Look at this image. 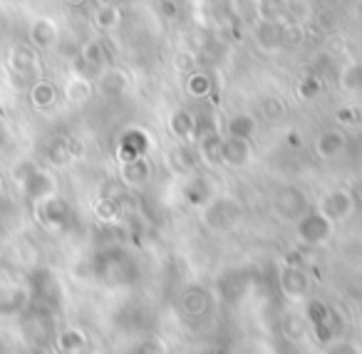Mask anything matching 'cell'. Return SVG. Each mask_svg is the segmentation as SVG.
<instances>
[{
  "mask_svg": "<svg viewBox=\"0 0 362 354\" xmlns=\"http://www.w3.org/2000/svg\"><path fill=\"white\" fill-rule=\"evenodd\" d=\"M204 225L214 233H228L233 230L243 218V206L233 196H214L202 208Z\"/></svg>",
  "mask_w": 362,
  "mask_h": 354,
  "instance_id": "6da1fadb",
  "label": "cell"
},
{
  "mask_svg": "<svg viewBox=\"0 0 362 354\" xmlns=\"http://www.w3.org/2000/svg\"><path fill=\"white\" fill-rule=\"evenodd\" d=\"M335 223L327 216H322L320 211H308L296 220V235L303 245H322L330 240Z\"/></svg>",
  "mask_w": 362,
  "mask_h": 354,
  "instance_id": "7a4b0ae2",
  "label": "cell"
},
{
  "mask_svg": "<svg viewBox=\"0 0 362 354\" xmlns=\"http://www.w3.org/2000/svg\"><path fill=\"white\" fill-rule=\"evenodd\" d=\"M278 288H281L283 297L291 302H305L310 295V275L300 265L286 263L278 273Z\"/></svg>",
  "mask_w": 362,
  "mask_h": 354,
  "instance_id": "3957f363",
  "label": "cell"
},
{
  "mask_svg": "<svg viewBox=\"0 0 362 354\" xmlns=\"http://www.w3.org/2000/svg\"><path fill=\"white\" fill-rule=\"evenodd\" d=\"M273 211L281 220H291L296 223L303 213L310 211V203H308V196L303 189L298 186H283L276 196H273Z\"/></svg>",
  "mask_w": 362,
  "mask_h": 354,
  "instance_id": "277c9868",
  "label": "cell"
},
{
  "mask_svg": "<svg viewBox=\"0 0 362 354\" xmlns=\"http://www.w3.org/2000/svg\"><path fill=\"white\" fill-rule=\"evenodd\" d=\"M35 208H37V218H40V223L45 225L47 230H65L67 225H70L72 208L67 206V201L60 199L57 194H50L47 199L37 201Z\"/></svg>",
  "mask_w": 362,
  "mask_h": 354,
  "instance_id": "5b68a950",
  "label": "cell"
},
{
  "mask_svg": "<svg viewBox=\"0 0 362 354\" xmlns=\"http://www.w3.org/2000/svg\"><path fill=\"white\" fill-rule=\"evenodd\" d=\"M286 23L288 20H258L253 25V42L258 45V50L268 55L286 50Z\"/></svg>",
  "mask_w": 362,
  "mask_h": 354,
  "instance_id": "8992f818",
  "label": "cell"
},
{
  "mask_svg": "<svg viewBox=\"0 0 362 354\" xmlns=\"http://www.w3.org/2000/svg\"><path fill=\"white\" fill-rule=\"evenodd\" d=\"M317 211H320L322 216H327L332 223H342V220H347L355 213V196L347 189H332L320 199Z\"/></svg>",
  "mask_w": 362,
  "mask_h": 354,
  "instance_id": "52a82bcc",
  "label": "cell"
},
{
  "mask_svg": "<svg viewBox=\"0 0 362 354\" xmlns=\"http://www.w3.org/2000/svg\"><path fill=\"white\" fill-rule=\"evenodd\" d=\"M132 80L124 70L119 67H102L97 72V80H95V92L102 95L105 100H119L129 92Z\"/></svg>",
  "mask_w": 362,
  "mask_h": 354,
  "instance_id": "ba28073f",
  "label": "cell"
},
{
  "mask_svg": "<svg viewBox=\"0 0 362 354\" xmlns=\"http://www.w3.org/2000/svg\"><path fill=\"white\" fill-rule=\"evenodd\" d=\"M199 164H202V161H199V156H197V149H192V144H184V141H176L169 149V154H166V166H169V171L181 176V179L197 174Z\"/></svg>",
  "mask_w": 362,
  "mask_h": 354,
  "instance_id": "9c48e42d",
  "label": "cell"
},
{
  "mask_svg": "<svg viewBox=\"0 0 362 354\" xmlns=\"http://www.w3.org/2000/svg\"><path fill=\"white\" fill-rule=\"evenodd\" d=\"M166 129L169 134L174 136L176 141H184V144H192L197 139V131H199V122L197 114L187 107H176L169 117H166Z\"/></svg>",
  "mask_w": 362,
  "mask_h": 354,
  "instance_id": "30bf717a",
  "label": "cell"
},
{
  "mask_svg": "<svg viewBox=\"0 0 362 354\" xmlns=\"http://www.w3.org/2000/svg\"><path fill=\"white\" fill-rule=\"evenodd\" d=\"M149 146H151L149 134L144 129H139V126H129V129L122 131L119 144H117V156H119V161L139 159V156L149 154Z\"/></svg>",
  "mask_w": 362,
  "mask_h": 354,
  "instance_id": "8fae6325",
  "label": "cell"
},
{
  "mask_svg": "<svg viewBox=\"0 0 362 354\" xmlns=\"http://www.w3.org/2000/svg\"><path fill=\"white\" fill-rule=\"evenodd\" d=\"M8 70L13 72V75H21L25 77V80H30V77H40L42 72V65H40V55H37L35 47H13L11 55H8Z\"/></svg>",
  "mask_w": 362,
  "mask_h": 354,
  "instance_id": "7c38bea8",
  "label": "cell"
},
{
  "mask_svg": "<svg viewBox=\"0 0 362 354\" xmlns=\"http://www.w3.org/2000/svg\"><path fill=\"white\" fill-rule=\"evenodd\" d=\"M181 194H184V201H187L192 208H204V206L216 196V191H214V181L197 171V174L184 179Z\"/></svg>",
  "mask_w": 362,
  "mask_h": 354,
  "instance_id": "4fadbf2b",
  "label": "cell"
},
{
  "mask_svg": "<svg viewBox=\"0 0 362 354\" xmlns=\"http://www.w3.org/2000/svg\"><path fill=\"white\" fill-rule=\"evenodd\" d=\"M253 159L251 139H238V136H226L221 139V166L228 169H243Z\"/></svg>",
  "mask_w": 362,
  "mask_h": 354,
  "instance_id": "5bb4252c",
  "label": "cell"
},
{
  "mask_svg": "<svg viewBox=\"0 0 362 354\" xmlns=\"http://www.w3.org/2000/svg\"><path fill=\"white\" fill-rule=\"evenodd\" d=\"M28 40L30 45L35 47L37 52L40 50H52L60 40V25H57L52 18L42 16V18H35L28 28Z\"/></svg>",
  "mask_w": 362,
  "mask_h": 354,
  "instance_id": "9a60e30c",
  "label": "cell"
},
{
  "mask_svg": "<svg viewBox=\"0 0 362 354\" xmlns=\"http://www.w3.org/2000/svg\"><path fill=\"white\" fill-rule=\"evenodd\" d=\"M62 97H65L70 105H87V102L95 97V80L82 75L80 70L70 72V75L65 77V85H62Z\"/></svg>",
  "mask_w": 362,
  "mask_h": 354,
  "instance_id": "2e32d148",
  "label": "cell"
},
{
  "mask_svg": "<svg viewBox=\"0 0 362 354\" xmlns=\"http://www.w3.org/2000/svg\"><path fill=\"white\" fill-rule=\"evenodd\" d=\"M151 171L154 169H151V161L146 156H139V159L132 161H119V179L129 189H141L144 184H149Z\"/></svg>",
  "mask_w": 362,
  "mask_h": 354,
  "instance_id": "e0dca14e",
  "label": "cell"
},
{
  "mask_svg": "<svg viewBox=\"0 0 362 354\" xmlns=\"http://www.w3.org/2000/svg\"><path fill=\"white\" fill-rule=\"evenodd\" d=\"M347 149V134L340 129H327L320 131L315 139V154L322 161H332L337 156H342Z\"/></svg>",
  "mask_w": 362,
  "mask_h": 354,
  "instance_id": "ac0fdd59",
  "label": "cell"
},
{
  "mask_svg": "<svg viewBox=\"0 0 362 354\" xmlns=\"http://www.w3.org/2000/svg\"><path fill=\"white\" fill-rule=\"evenodd\" d=\"M221 139L223 134L216 129L204 131L197 139V156L206 166H221Z\"/></svg>",
  "mask_w": 362,
  "mask_h": 354,
  "instance_id": "d6986e66",
  "label": "cell"
},
{
  "mask_svg": "<svg viewBox=\"0 0 362 354\" xmlns=\"http://www.w3.org/2000/svg\"><path fill=\"white\" fill-rule=\"evenodd\" d=\"M80 62L85 67L82 75L87 72H100L102 67H107V47L100 37H90V40L82 42L80 47Z\"/></svg>",
  "mask_w": 362,
  "mask_h": 354,
  "instance_id": "ffe728a7",
  "label": "cell"
},
{
  "mask_svg": "<svg viewBox=\"0 0 362 354\" xmlns=\"http://www.w3.org/2000/svg\"><path fill=\"white\" fill-rule=\"evenodd\" d=\"M337 90L342 95H360L362 92V62L360 60H347L337 70Z\"/></svg>",
  "mask_w": 362,
  "mask_h": 354,
  "instance_id": "44dd1931",
  "label": "cell"
},
{
  "mask_svg": "<svg viewBox=\"0 0 362 354\" xmlns=\"http://www.w3.org/2000/svg\"><path fill=\"white\" fill-rule=\"evenodd\" d=\"M28 100H30V105L35 107L37 112H47L57 105V87L52 85L50 80L37 77L30 85V90H28Z\"/></svg>",
  "mask_w": 362,
  "mask_h": 354,
  "instance_id": "7402d4cb",
  "label": "cell"
},
{
  "mask_svg": "<svg viewBox=\"0 0 362 354\" xmlns=\"http://www.w3.org/2000/svg\"><path fill=\"white\" fill-rule=\"evenodd\" d=\"M258 129V119L248 112H236L223 119V134L238 136V139H251Z\"/></svg>",
  "mask_w": 362,
  "mask_h": 354,
  "instance_id": "603a6c76",
  "label": "cell"
},
{
  "mask_svg": "<svg viewBox=\"0 0 362 354\" xmlns=\"http://www.w3.org/2000/svg\"><path fill=\"white\" fill-rule=\"evenodd\" d=\"M21 189H23V194H25L28 199L37 203V201H42V199H47L50 194H55V181H52V176L47 174V171L35 169V171H33V176L21 186Z\"/></svg>",
  "mask_w": 362,
  "mask_h": 354,
  "instance_id": "cb8c5ba5",
  "label": "cell"
},
{
  "mask_svg": "<svg viewBox=\"0 0 362 354\" xmlns=\"http://www.w3.org/2000/svg\"><path fill=\"white\" fill-rule=\"evenodd\" d=\"M184 90H187V95L194 97V100H204V97L211 95V75L197 67V70L184 77Z\"/></svg>",
  "mask_w": 362,
  "mask_h": 354,
  "instance_id": "d4e9b609",
  "label": "cell"
},
{
  "mask_svg": "<svg viewBox=\"0 0 362 354\" xmlns=\"http://www.w3.org/2000/svg\"><path fill=\"white\" fill-rule=\"evenodd\" d=\"M57 349L62 354H82L87 349V337L82 329L77 327H67L57 334Z\"/></svg>",
  "mask_w": 362,
  "mask_h": 354,
  "instance_id": "484cf974",
  "label": "cell"
},
{
  "mask_svg": "<svg viewBox=\"0 0 362 354\" xmlns=\"http://www.w3.org/2000/svg\"><path fill=\"white\" fill-rule=\"evenodd\" d=\"M122 8L119 6H100L92 16V23H95L97 30L102 33H112L122 25Z\"/></svg>",
  "mask_w": 362,
  "mask_h": 354,
  "instance_id": "4316f807",
  "label": "cell"
},
{
  "mask_svg": "<svg viewBox=\"0 0 362 354\" xmlns=\"http://www.w3.org/2000/svg\"><path fill=\"white\" fill-rule=\"evenodd\" d=\"M322 87H325L322 77L317 75V72H308V75H303L300 80H298L296 95L300 97L303 102H315L317 97L322 95Z\"/></svg>",
  "mask_w": 362,
  "mask_h": 354,
  "instance_id": "83f0119b",
  "label": "cell"
},
{
  "mask_svg": "<svg viewBox=\"0 0 362 354\" xmlns=\"http://www.w3.org/2000/svg\"><path fill=\"white\" fill-rule=\"evenodd\" d=\"M258 20H288V0H256Z\"/></svg>",
  "mask_w": 362,
  "mask_h": 354,
  "instance_id": "f1b7e54d",
  "label": "cell"
},
{
  "mask_svg": "<svg viewBox=\"0 0 362 354\" xmlns=\"http://www.w3.org/2000/svg\"><path fill=\"white\" fill-rule=\"evenodd\" d=\"M281 329H283V334L291 339V342H300V339L308 334L305 314H298V312L286 314V317H283V322H281Z\"/></svg>",
  "mask_w": 362,
  "mask_h": 354,
  "instance_id": "f546056e",
  "label": "cell"
},
{
  "mask_svg": "<svg viewBox=\"0 0 362 354\" xmlns=\"http://www.w3.org/2000/svg\"><path fill=\"white\" fill-rule=\"evenodd\" d=\"M181 305L189 314H202L204 309H209V295L202 288H189L181 297Z\"/></svg>",
  "mask_w": 362,
  "mask_h": 354,
  "instance_id": "4dcf8cb0",
  "label": "cell"
},
{
  "mask_svg": "<svg viewBox=\"0 0 362 354\" xmlns=\"http://www.w3.org/2000/svg\"><path fill=\"white\" fill-rule=\"evenodd\" d=\"M95 216L105 223H115L117 218L122 216V206L117 199H100L95 203Z\"/></svg>",
  "mask_w": 362,
  "mask_h": 354,
  "instance_id": "1f68e13d",
  "label": "cell"
},
{
  "mask_svg": "<svg viewBox=\"0 0 362 354\" xmlns=\"http://www.w3.org/2000/svg\"><path fill=\"white\" fill-rule=\"evenodd\" d=\"M258 110H261V114L266 117V119H271V122L281 119V117L286 114V105H283V100H281V97H276V95L263 97V100L258 102Z\"/></svg>",
  "mask_w": 362,
  "mask_h": 354,
  "instance_id": "d6a6232c",
  "label": "cell"
},
{
  "mask_svg": "<svg viewBox=\"0 0 362 354\" xmlns=\"http://www.w3.org/2000/svg\"><path fill=\"white\" fill-rule=\"evenodd\" d=\"M47 156H50V161L55 166H67L75 156H72L70 151V141L67 139H57L50 144V149H47Z\"/></svg>",
  "mask_w": 362,
  "mask_h": 354,
  "instance_id": "836d02e7",
  "label": "cell"
},
{
  "mask_svg": "<svg viewBox=\"0 0 362 354\" xmlns=\"http://www.w3.org/2000/svg\"><path fill=\"white\" fill-rule=\"evenodd\" d=\"M197 52L194 50H179L174 55V70L179 72L181 77H187L189 72H194L197 70Z\"/></svg>",
  "mask_w": 362,
  "mask_h": 354,
  "instance_id": "e575fe53",
  "label": "cell"
},
{
  "mask_svg": "<svg viewBox=\"0 0 362 354\" xmlns=\"http://www.w3.org/2000/svg\"><path fill=\"white\" fill-rule=\"evenodd\" d=\"M288 20L291 23H300L305 25V20L310 18V6H308L305 0H288Z\"/></svg>",
  "mask_w": 362,
  "mask_h": 354,
  "instance_id": "d590c367",
  "label": "cell"
},
{
  "mask_svg": "<svg viewBox=\"0 0 362 354\" xmlns=\"http://www.w3.org/2000/svg\"><path fill=\"white\" fill-rule=\"evenodd\" d=\"M337 122H342L345 126H357L362 124V110L355 105H347L337 110Z\"/></svg>",
  "mask_w": 362,
  "mask_h": 354,
  "instance_id": "8d00e7d4",
  "label": "cell"
},
{
  "mask_svg": "<svg viewBox=\"0 0 362 354\" xmlns=\"http://www.w3.org/2000/svg\"><path fill=\"white\" fill-rule=\"evenodd\" d=\"M35 169H37V166L33 164V161H21L18 166H13V181H16L18 186H23L28 179H30Z\"/></svg>",
  "mask_w": 362,
  "mask_h": 354,
  "instance_id": "74e56055",
  "label": "cell"
},
{
  "mask_svg": "<svg viewBox=\"0 0 362 354\" xmlns=\"http://www.w3.org/2000/svg\"><path fill=\"white\" fill-rule=\"evenodd\" d=\"M134 354H166V347L159 342V339L149 337V339H144V342H141L139 347H136Z\"/></svg>",
  "mask_w": 362,
  "mask_h": 354,
  "instance_id": "f35d334b",
  "label": "cell"
},
{
  "mask_svg": "<svg viewBox=\"0 0 362 354\" xmlns=\"http://www.w3.org/2000/svg\"><path fill=\"white\" fill-rule=\"evenodd\" d=\"M327 354H360V349H357L352 342L340 339V342H332L330 347H327Z\"/></svg>",
  "mask_w": 362,
  "mask_h": 354,
  "instance_id": "ab89813d",
  "label": "cell"
},
{
  "mask_svg": "<svg viewBox=\"0 0 362 354\" xmlns=\"http://www.w3.org/2000/svg\"><path fill=\"white\" fill-rule=\"evenodd\" d=\"M159 11H161V16H166L169 20L179 18V6H176L174 0H161V3H159Z\"/></svg>",
  "mask_w": 362,
  "mask_h": 354,
  "instance_id": "60d3db41",
  "label": "cell"
},
{
  "mask_svg": "<svg viewBox=\"0 0 362 354\" xmlns=\"http://www.w3.org/2000/svg\"><path fill=\"white\" fill-rule=\"evenodd\" d=\"M67 6H72V8H80V6H85L87 0H65Z\"/></svg>",
  "mask_w": 362,
  "mask_h": 354,
  "instance_id": "b9f144b4",
  "label": "cell"
},
{
  "mask_svg": "<svg viewBox=\"0 0 362 354\" xmlns=\"http://www.w3.org/2000/svg\"><path fill=\"white\" fill-rule=\"evenodd\" d=\"M100 6H119V0H100Z\"/></svg>",
  "mask_w": 362,
  "mask_h": 354,
  "instance_id": "7bdbcfd3",
  "label": "cell"
},
{
  "mask_svg": "<svg viewBox=\"0 0 362 354\" xmlns=\"http://www.w3.org/2000/svg\"><path fill=\"white\" fill-rule=\"evenodd\" d=\"M0 189H3V179H0Z\"/></svg>",
  "mask_w": 362,
  "mask_h": 354,
  "instance_id": "ee69618b",
  "label": "cell"
}]
</instances>
